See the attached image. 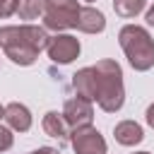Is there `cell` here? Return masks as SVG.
Listing matches in <instances>:
<instances>
[{
    "instance_id": "1",
    "label": "cell",
    "mask_w": 154,
    "mask_h": 154,
    "mask_svg": "<svg viewBox=\"0 0 154 154\" xmlns=\"http://www.w3.org/2000/svg\"><path fill=\"white\" fill-rule=\"evenodd\" d=\"M48 34L43 26L36 24H19V26H0V48L14 65H34L38 53L48 46Z\"/></svg>"
},
{
    "instance_id": "2",
    "label": "cell",
    "mask_w": 154,
    "mask_h": 154,
    "mask_svg": "<svg viewBox=\"0 0 154 154\" xmlns=\"http://www.w3.org/2000/svg\"><path fill=\"white\" fill-rule=\"evenodd\" d=\"M99 87H96V103L106 113H116L125 103V87H123V70L116 60H99L96 65Z\"/></svg>"
},
{
    "instance_id": "3",
    "label": "cell",
    "mask_w": 154,
    "mask_h": 154,
    "mask_svg": "<svg viewBox=\"0 0 154 154\" xmlns=\"http://www.w3.org/2000/svg\"><path fill=\"white\" fill-rule=\"evenodd\" d=\"M118 41H120V48H123L128 63L137 72H147L154 67V38L149 36V31L144 26L125 24L118 31Z\"/></svg>"
},
{
    "instance_id": "4",
    "label": "cell",
    "mask_w": 154,
    "mask_h": 154,
    "mask_svg": "<svg viewBox=\"0 0 154 154\" xmlns=\"http://www.w3.org/2000/svg\"><path fill=\"white\" fill-rule=\"evenodd\" d=\"M79 2L77 0H46L43 10V29L51 31H63L77 26V14H79Z\"/></svg>"
},
{
    "instance_id": "5",
    "label": "cell",
    "mask_w": 154,
    "mask_h": 154,
    "mask_svg": "<svg viewBox=\"0 0 154 154\" xmlns=\"http://www.w3.org/2000/svg\"><path fill=\"white\" fill-rule=\"evenodd\" d=\"M70 144H72L75 154H106L108 152L103 135L91 125L72 130L70 132Z\"/></svg>"
},
{
    "instance_id": "6",
    "label": "cell",
    "mask_w": 154,
    "mask_h": 154,
    "mask_svg": "<svg viewBox=\"0 0 154 154\" xmlns=\"http://www.w3.org/2000/svg\"><path fill=\"white\" fill-rule=\"evenodd\" d=\"M46 51H48V58H51L53 63H58V65H70V63L79 55L82 46H79V38H75L72 34H55L53 38H48Z\"/></svg>"
},
{
    "instance_id": "7",
    "label": "cell",
    "mask_w": 154,
    "mask_h": 154,
    "mask_svg": "<svg viewBox=\"0 0 154 154\" xmlns=\"http://www.w3.org/2000/svg\"><path fill=\"white\" fill-rule=\"evenodd\" d=\"M63 116L70 125V130H77V128H87L91 125L94 120V108H91V101L82 99V96H75V99H67L65 106H63Z\"/></svg>"
},
{
    "instance_id": "8",
    "label": "cell",
    "mask_w": 154,
    "mask_h": 154,
    "mask_svg": "<svg viewBox=\"0 0 154 154\" xmlns=\"http://www.w3.org/2000/svg\"><path fill=\"white\" fill-rule=\"evenodd\" d=\"M96 87H99V75L96 67H82L72 75V89L77 96L87 99V101H96Z\"/></svg>"
},
{
    "instance_id": "9",
    "label": "cell",
    "mask_w": 154,
    "mask_h": 154,
    "mask_svg": "<svg viewBox=\"0 0 154 154\" xmlns=\"http://www.w3.org/2000/svg\"><path fill=\"white\" fill-rule=\"evenodd\" d=\"M41 125H43V132H46L48 137L58 140L60 144L70 142V132H72V130H70V125H67V120H65L63 113H58V111H48V113L43 116Z\"/></svg>"
},
{
    "instance_id": "10",
    "label": "cell",
    "mask_w": 154,
    "mask_h": 154,
    "mask_svg": "<svg viewBox=\"0 0 154 154\" xmlns=\"http://www.w3.org/2000/svg\"><path fill=\"white\" fill-rule=\"evenodd\" d=\"M79 31L84 34H101L106 29V17L103 12H99L96 7H79V14H77V26Z\"/></svg>"
},
{
    "instance_id": "11",
    "label": "cell",
    "mask_w": 154,
    "mask_h": 154,
    "mask_svg": "<svg viewBox=\"0 0 154 154\" xmlns=\"http://www.w3.org/2000/svg\"><path fill=\"white\" fill-rule=\"evenodd\" d=\"M5 120H7V125H10L14 132H26V130L31 128V111H29L24 103L12 101V103L5 106Z\"/></svg>"
},
{
    "instance_id": "12",
    "label": "cell",
    "mask_w": 154,
    "mask_h": 154,
    "mask_svg": "<svg viewBox=\"0 0 154 154\" xmlns=\"http://www.w3.org/2000/svg\"><path fill=\"white\" fill-rule=\"evenodd\" d=\"M113 135H116V142L123 144V147H135V144H140L144 140V130L135 120H120L113 128Z\"/></svg>"
},
{
    "instance_id": "13",
    "label": "cell",
    "mask_w": 154,
    "mask_h": 154,
    "mask_svg": "<svg viewBox=\"0 0 154 154\" xmlns=\"http://www.w3.org/2000/svg\"><path fill=\"white\" fill-rule=\"evenodd\" d=\"M46 10V0H17V12L19 19H38Z\"/></svg>"
},
{
    "instance_id": "14",
    "label": "cell",
    "mask_w": 154,
    "mask_h": 154,
    "mask_svg": "<svg viewBox=\"0 0 154 154\" xmlns=\"http://www.w3.org/2000/svg\"><path fill=\"white\" fill-rule=\"evenodd\" d=\"M144 5H147V0H113L116 14H118V17H125V19L137 17V14L144 10Z\"/></svg>"
},
{
    "instance_id": "15",
    "label": "cell",
    "mask_w": 154,
    "mask_h": 154,
    "mask_svg": "<svg viewBox=\"0 0 154 154\" xmlns=\"http://www.w3.org/2000/svg\"><path fill=\"white\" fill-rule=\"evenodd\" d=\"M14 142V135H12V128H5L0 125V152H7Z\"/></svg>"
},
{
    "instance_id": "16",
    "label": "cell",
    "mask_w": 154,
    "mask_h": 154,
    "mask_svg": "<svg viewBox=\"0 0 154 154\" xmlns=\"http://www.w3.org/2000/svg\"><path fill=\"white\" fill-rule=\"evenodd\" d=\"M17 12V0H0V17H10Z\"/></svg>"
},
{
    "instance_id": "17",
    "label": "cell",
    "mask_w": 154,
    "mask_h": 154,
    "mask_svg": "<svg viewBox=\"0 0 154 154\" xmlns=\"http://www.w3.org/2000/svg\"><path fill=\"white\" fill-rule=\"evenodd\" d=\"M29 154H60L55 147H38V149H34V152H29Z\"/></svg>"
},
{
    "instance_id": "18",
    "label": "cell",
    "mask_w": 154,
    "mask_h": 154,
    "mask_svg": "<svg viewBox=\"0 0 154 154\" xmlns=\"http://www.w3.org/2000/svg\"><path fill=\"white\" fill-rule=\"evenodd\" d=\"M144 118H147V125L149 128H154V103L147 108V113H144Z\"/></svg>"
},
{
    "instance_id": "19",
    "label": "cell",
    "mask_w": 154,
    "mask_h": 154,
    "mask_svg": "<svg viewBox=\"0 0 154 154\" xmlns=\"http://www.w3.org/2000/svg\"><path fill=\"white\" fill-rule=\"evenodd\" d=\"M147 24H149V26H154V5L147 10Z\"/></svg>"
},
{
    "instance_id": "20",
    "label": "cell",
    "mask_w": 154,
    "mask_h": 154,
    "mask_svg": "<svg viewBox=\"0 0 154 154\" xmlns=\"http://www.w3.org/2000/svg\"><path fill=\"white\" fill-rule=\"evenodd\" d=\"M2 118H5V106L0 103V120H2Z\"/></svg>"
},
{
    "instance_id": "21",
    "label": "cell",
    "mask_w": 154,
    "mask_h": 154,
    "mask_svg": "<svg viewBox=\"0 0 154 154\" xmlns=\"http://www.w3.org/2000/svg\"><path fill=\"white\" fill-rule=\"evenodd\" d=\"M135 154H152V152H135Z\"/></svg>"
},
{
    "instance_id": "22",
    "label": "cell",
    "mask_w": 154,
    "mask_h": 154,
    "mask_svg": "<svg viewBox=\"0 0 154 154\" xmlns=\"http://www.w3.org/2000/svg\"><path fill=\"white\" fill-rule=\"evenodd\" d=\"M89 2H91V0H89Z\"/></svg>"
}]
</instances>
